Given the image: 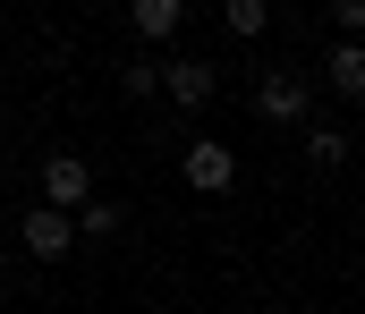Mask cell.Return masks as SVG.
<instances>
[{"label":"cell","instance_id":"6da1fadb","mask_svg":"<svg viewBox=\"0 0 365 314\" xmlns=\"http://www.w3.org/2000/svg\"><path fill=\"white\" fill-rule=\"evenodd\" d=\"M17 246H26L34 263H60V255L77 246V212L68 204H34L26 221H17Z\"/></svg>","mask_w":365,"mask_h":314},{"label":"cell","instance_id":"7a4b0ae2","mask_svg":"<svg viewBox=\"0 0 365 314\" xmlns=\"http://www.w3.org/2000/svg\"><path fill=\"white\" fill-rule=\"evenodd\" d=\"M179 170H187V187H204V196H230V187H238V153H230L221 136H195L179 153Z\"/></svg>","mask_w":365,"mask_h":314},{"label":"cell","instance_id":"3957f363","mask_svg":"<svg viewBox=\"0 0 365 314\" xmlns=\"http://www.w3.org/2000/svg\"><path fill=\"white\" fill-rule=\"evenodd\" d=\"M306 103H314V85H306L297 68H272V77L255 85V119H272V127H297Z\"/></svg>","mask_w":365,"mask_h":314},{"label":"cell","instance_id":"277c9868","mask_svg":"<svg viewBox=\"0 0 365 314\" xmlns=\"http://www.w3.org/2000/svg\"><path fill=\"white\" fill-rule=\"evenodd\" d=\"M323 85H331L340 103H365V34H340V43L323 51Z\"/></svg>","mask_w":365,"mask_h":314},{"label":"cell","instance_id":"5b68a950","mask_svg":"<svg viewBox=\"0 0 365 314\" xmlns=\"http://www.w3.org/2000/svg\"><path fill=\"white\" fill-rule=\"evenodd\" d=\"M212 85H221L212 60H187V51H179V60H162V94H170L179 110H204V103H212Z\"/></svg>","mask_w":365,"mask_h":314},{"label":"cell","instance_id":"8992f818","mask_svg":"<svg viewBox=\"0 0 365 314\" xmlns=\"http://www.w3.org/2000/svg\"><path fill=\"white\" fill-rule=\"evenodd\" d=\"M86 196H93V170L77 162V153H51V162H43V204H68V212H77Z\"/></svg>","mask_w":365,"mask_h":314},{"label":"cell","instance_id":"52a82bcc","mask_svg":"<svg viewBox=\"0 0 365 314\" xmlns=\"http://www.w3.org/2000/svg\"><path fill=\"white\" fill-rule=\"evenodd\" d=\"M128 17H136L145 43H170V34L187 26V0H128Z\"/></svg>","mask_w":365,"mask_h":314},{"label":"cell","instance_id":"ba28073f","mask_svg":"<svg viewBox=\"0 0 365 314\" xmlns=\"http://www.w3.org/2000/svg\"><path fill=\"white\" fill-rule=\"evenodd\" d=\"M221 26H230L238 43H255V34L272 26V0H221Z\"/></svg>","mask_w":365,"mask_h":314},{"label":"cell","instance_id":"9c48e42d","mask_svg":"<svg viewBox=\"0 0 365 314\" xmlns=\"http://www.w3.org/2000/svg\"><path fill=\"white\" fill-rule=\"evenodd\" d=\"M306 162L314 170H340L349 162V127H306Z\"/></svg>","mask_w":365,"mask_h":314},{"label":"cell","instance_id":"30bf717a","mask_svg":"<svg viewBox=\"0 0 365 314\" xmlns=\"http://www.w3.org/2000/svg\"><path fill=\"white\" fill-rule=\"evenodd\" d=\"M119 94H128V103H153V94H162V60H128V68H119Z\"/></svg>","mask_w":365,"mask_h":314},{"label":"cell","instance_id":"8fae6325","mask_svg":"<svg viewBox=\"0 0 365 314\" xmlns=\"http://www.w3.org/2000/svg\"><path fill=\"white\" fill-rule=\"evenodd\" d=\"M110 229H119V204L86 196V204H77V238H110Z\"/></svg>","mask_w":365,"mask_h":314},{"label":"cell","instance_id":"7c38bea8","mask_svg":"<svg viewBox=\"0 0 365 314\" xmlns=\"http://www.w3.org/2000/svg\"><path fill=\"white\" fill-rule=\"evenodd\" d=\"M331 26L340 34H365V0H331Z\"/></svg>","mask_w":365,"mask_h":314}]
</instances>
